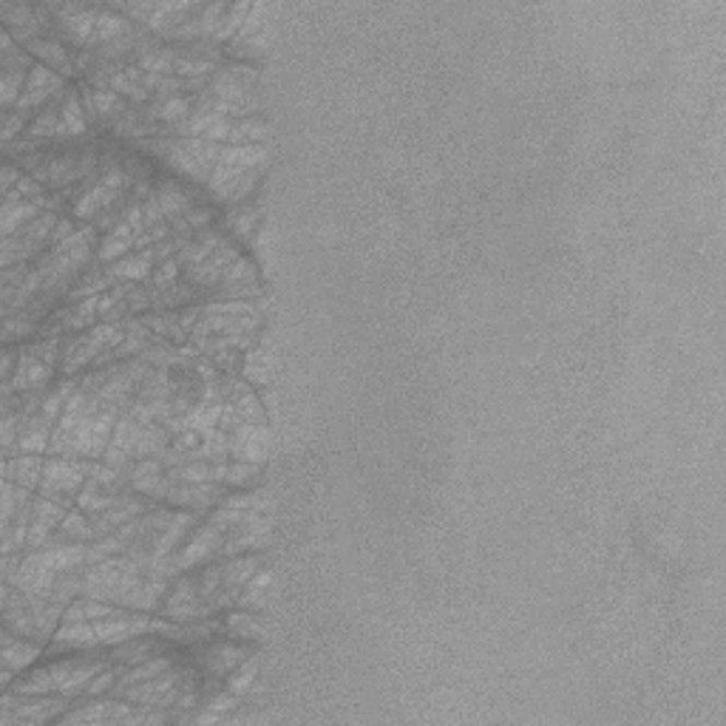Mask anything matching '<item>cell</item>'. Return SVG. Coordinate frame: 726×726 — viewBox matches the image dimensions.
<instances>
[{
  "instance_id": "obj_1",
  "label": "cell",
  "mask_w": 726,
  "mask_h": 726,
  "mask_svg": "<svg viewBox=\"0 0 726 726\" xmlns=\"http://www.w3.org/2000/svg\"><path fill=\"white\" fill-rule=\"evenodd\" d=\"M97 460H71V457H51L46 454V466H43V480L37 493L55 500L57 505L74 508L78 505V493L83 491L85 480L92 477V468Z\"/></svg>"
},
{
  "instance_id": "obj_9",
  "label": "cell",
  "mask_w": 726,
  "mask_h": 726,
  "mask_svg": "<svg viewBox=\"0 0 726 726\" xmlns=\"http://www.w3.org/2000/svg\"><path fill=\"white\" fill-rule=\"evenodd\" d=\"M267 360H270V355L264 353V346L255 344L253 349L245 355V364H241L239 374L245 378V381L253 383L255 389H264V386H267V372H270Z\"/></svg>"
},
{
  "instance_id": "obj_5",
  "label": "cell",
  "mask_w": 726,
  "mask_h": 726,
  "mask_svg": "<svg viewBox=\"0 0 726 726\" xmlns=\"http://www.w3.org/2000/svg\"><path fill=\"white\" fill-rule=\"evenodd\" d=\"M230 488L222 483H174L165 497V505L179 511H213L219 508Z\"/></svg>"
},
{
  "instance_id": "obj_7",
  "label": "cell",
  "mask_w": 726,
  "mask_h": 726,
  "mask_svg": "<svg viewBox=\"0 0 726 726\" xmlns=\"http://www.w3.org/2000/svg\"><path fill=\"white\" fill-rule=\"evenodd\" d=\"M43 466H46V454H12V457H3V480L37 491L43 480Z\"/></svg>"
},
{
  "instance_id": "obj_8",
  "label": "cell",
  "mask_w": 726,
  "mask_h": 726,
  "mask_svg": "<svg viewBox=\"0 0 726 726\" xmlns=\"http://www.w3.org/2000/svg\"><path fill=\"white\" fill-rule=\"evenodd\" d=\"M222 619H225V635H234L239 642H255L264 633V621H261L259 610L230 607V614H225Z\"/></svg>"
},
{
  "instance_id": "obj_10",
  "label": "cell",
  "mask_w": 726,
  "mask_h": 726,
  "mask_svg": "<svg viewBox=\"0 0 726 726\" xmlns=\"http://www.w3.org/2000/svg\"><path fill=\"white\" fill-rule=\"evenodd\" d=\"M179 275H182V264H179V259L174 255V259H165L156 264L154 273H151V278H148V284L156 289L174 287V284H179Z\"/></svg>"
},
{
  "instance_id": "obj_2",
  "label": "cell",
  "mask_w": 726,
  "mask_h": 726,
  "mask_svg": "<svg viewBox=\"0 0 726 726\" xmlns=\"http://www.w3.org/2000/svg\"><path fill=\"white\" fill-rule=\"evenodd\" d=\"M74 706V699L66 695H21L3 692L0 701V726H40L60 721Z\"/></svg>"
},
{
  "instance_id": "obj_4",
  "label": "cell",
  "mask_w": 726,
  "mask_h": 726,
  "mask_svg": "<svg viewBox=\"0 0 726 726\" xmlns=\"http://www.w3.org/2000/svg\"><path fill=\"white\" fill-rule=\"evenodd\" d=\"M66 88H69V80L60 78L49 66H43L35 60L32 71H28L26 88H23L21 99H17V106H14L12 111H21L26 114V117H32V114L40 111L43 106H49L51 99L60 97Z\"/></svg>"
},
{
  "instance_id": "obj_3",
  "label": "cell",
  "mask_w": 726,
  "mask_h": 726,
  "mask_svg": "<svg viewBox=\"0 0 726 726\" xmlns=\"http://www.w3.org/2000/svg\"><path fill=\"white\" fill-rule=\"evenodd\" d=\"M60 216H63V213L43 211L37 219H32L28 225H23L17 234L3 239V267L35 264L51 247V234H55V225Z\"/></svg>"
},
{
  "instance_id": "obj_6",
  "label": "cell",
  "mask_w": 726,
  "mask_h": 726,
  "mask_svg": "<svg viewBox=\"0 0 726 726\" xmlns=\"http://www.w3.org/2000/svg\"><path fill=\"white\" fill-rule=\"evenodd\" d=\"M46 656V647L37 642H28L23 635L3 628V690L14 681V676L35 667L37 658Z\"/></svg>"
}]
</instances>
